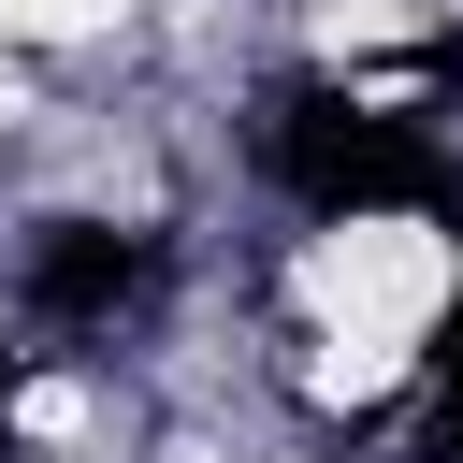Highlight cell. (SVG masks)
I'll list each match as a JSON object with an SVG mask.
<instances>
[{
	"label": "cell",
	"mask_w": 463,
	"mask_h": 463,
	"mask_svg": "<svg viewBox=\"0 0 463 463\" xmlns=\"http://www.w3.org/2000/svg\"><path fill=\"white\" fill-rule=\"evenodd\" d=\"M405 463H463V289H449V318H434V376H420Z\"/></svg>",
	"instance_id": "cell-3"
},
{
	"label": "cell",
	"mask_w": 463,
	"mask_h": 463,
	"mask_svg": "<svg viewBox=\"0 0 463 463\" xmlns=\"http://www.w3.org/2000/svg\"><path fill=\"white\" fill-rule=\"evenodd\" d=\"M145 275H159V232L72 217V232H43V260H29V318H43V333H101V318L145 304Z\"/></svg>",
	"instance_id": "cell-2"
},
{
	"label": "cell",
	"mask_w": 463,
	"mask_h": 463,
	"mask_svg": "<svg viewBox=\"0 0 463 463\" xmlns=\"http://www.w3.org/2000/svg\"><path fill=\"white\" fill-rule=\"evenodd\" d=\"M260 159L318 217H463V174H449L434 116H405L376 87H275L260 101Z\"/></svg>",
	"instance_id": "cell-1"
}]
</instances>
